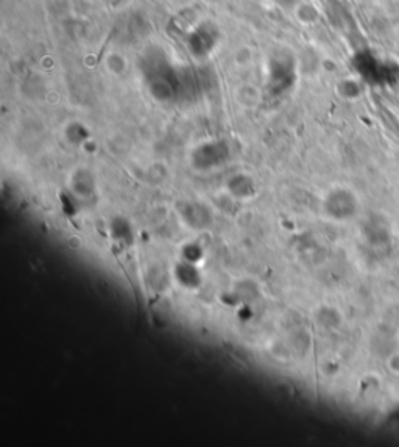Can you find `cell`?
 <instances>
[{"instance_id":"cell-1","label":"cell","mask_w":399,"mask_h":447,"mask_svg":"<svg viewBox=\"0 0 399 447\" xmlns=\"http://www.w3.org/2000/svg\"><path fill=\"white\" fill-rule=\"evenodd\" d=\"M145 77H147V86L150 94H152L156 101L159 102H168L175 99V92H177V69L168 61L164 52L150 53L145 60Z\"/></svg>"},{"instance_id":"cell-2","label":"cell","mask_w":399,"mask_h":447,"mask_svg":"<svg viewBox=\"0 0 399 447\" xmlns=\"http://www.w3.org/2000/svg\"><path fill=\"white\" fill-rule=\"evenodd\" d=\"M231 146L227 140L212 138L204 140L192 149L189 163L197 172H211L220 169L231 158Z\"/></svg>"},{"instance_id":"cell-3","label":"cell","mask_w":399,"mask_h":447,"mask_svg":"<svg viewBox=\"0 0 399 447\" xmlns=\"http://www.w3.org/2000/svg\"><path fill=\"white\" fill-rule=\"evenodd\" d=\"M298 65L290 52L276 51L268 58L267 86L272 94H284L296 82Z\"/></svg>"},{"instance_id":"cell-4","label":"cell","mask_w":399,"mask_h":447,"mask_svg":"<svg viewBox=\"0 0 399 447\" xmlns=\"http://www.w3.org/2000/svg\"><path fill=\"white\" fill-rule=\"evenodd\" d=\"M220 28L217 27L214 21H202L193 27L190 32H187L186 46L192 53V57L197 60L208 58L220 42Z\"/></svg>"},{"instance_id":"cell-5","label":"cell","mask_w":399,"mask_h":447,"mask_svg":"<svg viewBox=\"0 0 399 447\" xmlns=\"http://www.w3.org/2000/svg\"><path fill=\"white\" fill-rule=\"evenodd\" d=\"M178 216L183 221L186 227H189L190 230H206L214 222V213L208 203L202 201H184L179 202L178 207Z\"/></svg>"},{"instance_id":"cell-6","label":"cell","mask_w":399,"mask_h":447,"mask_svg":"<svg viewBox=\"0 0 399 447\" xmlns=\"http://www.w3.org/2000/svg\"><path fill=\"white\" fill-rule=\"evenodd\" d=\"M67 186L77 199H92L98 191V182L96 174L89 167L78 166L71 172L67 180Z\"/></svg>"},{"instance_id":"cell-7","label":"cell","mask_w":399,"mask_h":447,"mask_svg":"<svg viewBox=\"0 0 399 447\" xmlns=\"http://www.w3.org/2000/svg\"><path fill=\"white\" fill-rule=\"evenodd\" d=\"M224 191L234 201H249L258 194V183L248 172H236L224 182Z\"/></svg>"},{"instance_id":"cell-8","label":"cell","mask_w":399,"mask_h":447,"mask_svg":"<svg viewBox=\"0 0 399 447\" xmlns=\"http://www.w3.org/2000/svg\"><path fill=\"white\" fill-rule=\"evenodd\" d=\"M324 211L335 219L348 217L354 208V199L348 189H332L324 199Z\"/></svg>"},{"instance_id":"cell-9","label":"cell","mask_w":399,"mask_h":447,"mask_svg":"<svg viewBox=\"0 0 399 447\" xmlns=\"http://www.w3.org/2000/svg\"><path fill=\"white\" fill-rule=\"evenodd\" d=\"M173 278L184 289L195 291L202 287V271L198 264L184 262V260H181L173 268Z\"/></svg>"},{"instance_id":"cell-10","label":"cell","mask_w":399,"mask_h":447,"mask_svg":"<svg viewBox=\"0 0 399 447\" xmlns=\"http://www.w3.org/2000/svg\"><path fill=\"white\" fill-rule=\"evenodd\" d=\"M109 233H111V238L116 239V243H121L123 246L133 244V239H134L133 227H131L130 222L122 216H116L114 219H111Z\"/></svg>"},{"instance_id":"cell-11","label":"cell","mask_w":399,"mask_h":447,"mask_svg":"<svg viewBox=\"0 0 399 447\" xmlns=\"http://www.w3.org/2000/svg\"><path fill=\"white\" fill-rule=\"evenodd\" d=\"M103 65H105V69L108 71V74L112 77L127 76V72L130 69L128 58L118 51H109L106 53V57L103 58Z\"/></svg>"},{"instance_id":"cell-12","label":"cell","mask_w":399,"mask_h":447,"mask_svg":"<svg viewBox=\"0 0 399 447\" xmlns=\"http://www.w3.org/2000/svg\"><path fill=\"white\" fill-rule=\"evenodd\" d=\"M64 138L72 146H86L89 142V130L78 121L69 122L64 127Z\"/></svg>"},{"instance_id":"cell-13","label":"cell","mask_w":399,"mask_h":447,"mask_svg":"<svg viewBox=\"0 0 399 447\" xmlns=\"http://www.w3.org/2000/svg\"><path fill=\"white\" fill-rule=\"evenodd\" d=\"M236 101L239 102L242 107L253 108L260 101V92L258 88H256V86L245 83L236 91Z\"/></svg>"},{"instance_id":"cell-14","label":"cell","mask_w":399,"mask_h":447,"mask_svg":"<svg viewBox=\"0 0 399 447\" xmlns=\"http://www.w3.org/2000/svg\"><path fill=\"white\" fill-rule=\"evenodd\" d=\"M293 15H295L298 22L303 24V26H312V24H315L318 17H320V13H318V10L314 5L305 2L299 3L298 7L293 10Z\"/></svg>"},{"instance_id":"cell-15","label":"cell","mask_w":399,"mask_h":447,"mask_svg":"<svg viewBox=\"0 0 399 447\" xmlns=\"http://www.w3.org/2000/svg\"><path fill=\"white\" fill-rule=\"evenodd\" d=\"M234 296L237 297V299H240L242 302H249L259 296V289L253 282L242 280L236 285Z\"/></svg>"},{"instance_id":"cell-16","label":"cell","mask_w":399,"mask_h":447,"mask_svg":"<svg viewBox=\"0 0 399 447\" xmlns=\"http://www.w3.org/2000/svg\"><path fill=\"white\" fill-rule=\"evenodd\" d=\"M203 257H204L203 247L198 243H187L183 246V251H181V260H184V262H189V263L198 264L203 260Z\"/></svg>"},{"instance_id":"cell-17","label":"cell","mask_w":399,"mask_h":447,"mask_svg":"<svg viewBox=\"0 0 399 447\" xmlns=\"http://www.w3.org/2000/svg\"><path fill=\"white\" fill-rule=\"evenodd\" d=\"M337 313L334 312L332 308H329V307H320L315 312V321H317V324L318 326H321V327H326V328H332L337 326V318H332V316H335Z\"/></svg>"},{"instance_id":"cell-18","label":"cell","mask_w":399,"mask_h":447,"mask_svg":"<svg viewBox=\"0 0 399 447\" xmlns=\"http://www.w3.org/2000/svg\"><path fill=\"white\" fill-rule=\"evenodd\" d=\"M234 63L237 66H249L253 63V53L248 47H240L234 53Z\"/></svg>"},{"instance_id":"cell-19","label":"cell","mask_w":399,"mask_h":447,"mask_svg":"<svg viewBox=\"0 0 399 447\" xmlns=\"http://www.w3.org/2000/svg\"><path fill=\"white\" fill-rule=\"evenodd\" d=\"M301 2L303 0H273V3L276 5L278 8L284 10V11H292V13H293V10H295Z\"/></svg>"},{"instance_id":"cell-20","label":"cell","mask_w":399,"mask_h":447,"mask_svg":"<svg viewBox=\"0 0 399 447\" xmlns=\"http://www.w3.org/2000/svg\"><path fill=\"white\" fill-rule=\"evenodd\" d=\"M203 2H206V3H218V2H222V0H203Z\"/></svg>"}]
</instances>
